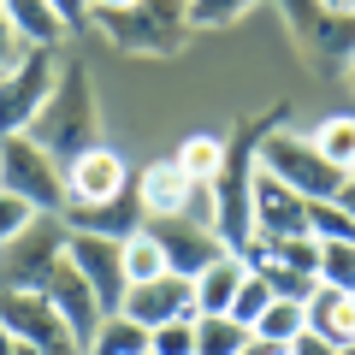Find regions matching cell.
Segmentation results:
<instances>
[{"mask_svg": "<svg viewBox=\"0 0 355 355\" xmlns=\"http://www.w3.org/2000/svg\"><path fill=\"white\" fill-rule=\"evenodd\" d=\"M53 83H60L53 48H24V60H18L12 71H0V142L36 125V113L48 107Z\"/></svg>", "mask_w": 355, "mask_h": 355, "instance_id": "5b68a950", "label": "cell"}, {"mask_svg": "<svg viewBox=\"0 0 355 355\" xmlns=\"http://www.w3.org/2000/svg\"><path fill=\"white\" fill-rule=\"evenodd\" d=\"M18 355H42V349H36V343H24V338H18Z\"/></svg>", "mask_w": 355, "mask_h": 355, "instance_id": "74e56055", "label": "cell"}, {"mask_svg": "<svg viewBox=\"0 0 355 355\" xmlns=\"http://www.w3.org/2000/svg\"><path fill=\"white\" fill-rule=\"evenodd\" d=\"M308 142H314V148L326 154L338 172H355V113H331V119H320Z\"/></svg>", "mask_w": 355, "mask_h": 355, "instance_id": "603a6c76", "label": "cell"}, {"mask_svg": "<svg viewBox=\"0 0 355 355\" xmlns=\"http://www.w3.org/2000/svg\"><path fill=\"white\" fill-rule=\"evenodd\" d=\"M0 355H18V331L6 326V320H0Z\"/></svg>", "mask_w": 355, "mask_h": 355, "instance_id": "e575fe53", "label": "cell"}, {"mask_svg": "<svg viewBox=\"0 0 355 355\" xmlns=\"http://www.w3.org/2000/svg\"><path fill=\"white\" fill-rule=\"evenodd\" d=\"M160 272H172V261H166V243L154 237V225L130 231L125 237V279L142 284V279H160Z\"/></svg>", "mask_w": 355, "mask_h": 355, "instance_id": "7402d4cb", "label": "cell"}, {"mask_svg": "<svg viewBox=\"0 0 355 355\" xmlns=\"http://www.w3.org/2000/svg\"><path fill=\"white\" fill-rule=\"evenodd\" d=\"M119 314H130L137 326L154 331V326H166V320H178V314H196V291H190L184 272H160V279L130 284L125 302H119Z\"/></svg>", "mask_w": 355, "mask_h": 355, "instance_id": "5bb4252c", "label": "cell"}, {"mask_svg": "<svg viewBox=\"0 0 355 355\" xmlns=\"http://www.w3.org/2000/svg\"><path fill=\"white\" fill-rule=\"evenodd\" d=\"M266 302H272V284H266L261 272H249V279H243V291H237V302H231V320H243V326L254 331V320L266 314Z\"/></svg>", "mask_w": 355, "mask_h": 355, "instance_id": "83f0119b", "label": "cell"}, {"mask_svg": "<svg viewBox=\"0 0 355 355\" xmlns=\"http://www.w3.org/2000/svg\"><path fill=\"white\" fill-rule=\"evenodd\" d=\"M302 314H308V331H320L326 343H355V296L349 291H338V284H314L308 291V302H302Z\"/></svg>", "mask_w": 355, "mask_h": 355, "instance_id": "e0dca14e", "label": "cell"}, {"mask_svg": "<svg viewBox=\"0 0 355 355\" xmlns=\"http://www.w3.org/2000/svg\"><path fill=\"white\" fill-rule=\"evenodd\" d=\"M48 6H53V12H60L71 30H83V24H89V0H48Z\"/></svg>", "mask_w": 355, "mask_h": 355, "instance_id": "d6a6232c", "label": "cell"}, {"mask_svg": "<svg viewBox=\"0 0 355 355\" xmlns=\"http://www.w3.org/2000/svg\"><path fill=\"white\" fill-rule=\"evenodd\" d=\"M0 320H6L24 343H36L42 355H83L77 331L60 320V308L42 291H0Z\"/></svg>", "mask_w": 355, "mask_h": 355, "instance_id": "52a82bcc", "label": "cell"}, {"mask_svg": "<svg viewBox=\"0 0 355 355\" xmlns=\"http://www.w3.org/2000/svg\"><path fill=\"white\" fill-rule=\"evenodd\" d=\"M65 243H71L65 219L60 214H36V225H30L24 237H12L0 249V291H42V279L65 261Z\"/></svg>", "mask_w": 355, "mask_h": 355, "instance_id": "8992f818", "label": "cell"}, {"mask_svg": "<svg viewBox=\"0 0 355 355\" xmlns=\"http://www.w3.org/2000/svg\"><path fill=\"white\" fill-rule=\"evenodd\" d=\"M326 12H355V0H320Z\"/></svg>", "mask_w": 355, "mask_h": 355, "instance_id": "8d00e7d4", "label": "cell"}, {"mask_svg": "<svg viewBox=\"0 0 355 355\" xmlns=\"http://www.w3.org/2000/svg\"><path fill=\"white\" fill-rule=\"evenodd\" d=\"M296 331H308V314H302V302H291V296H272L266 314L254 320V343H291Z\"/></svg>", "mask_w": 355, "mask_h": 355, "instance_id": "cb8c5ba5", "label": "cell"}, {"mask_svg": "<svg viewBox=\"0 0 355 355\" xmlns=\"http://www.w3.org/2000/svg\"><path fill=\"white\" fill-rule=\"evenodd\" d=\"M125 6H137V0H89V12H125Z\"/></svg>", "mask_w": 355, "mask_h": 355, "instance_id": "d590c367", "label": "cell"}, {"mask_svg": "<svg viewBox=\"0 0 355 355\" xmlns=\"http://www.w3.org/2000/svg\"><path fill=\"white\" fill-rule=\"evenodd\" d=\"M254 331L231 314H196V355H243Z\"/></svg>", "mask_w": 355, "mask_h": 355, "instance_id": "d6986e66", "label": "cell"}, {"mask_svg": "<svg viewBox=\"0 0 355 355\" xmlns=\"http://www.w3.org/2000/svg\"><path fill=\"white\" fill-rule=\"evenodd\" d=\"M249 219H254V237L261 243H279V237H302L308 231V202L272 178L261 160H254V178H249Z\"/></svg>", "mask_w": 355, "mask_h": 355, "instance_id": "ba28073f", "label": "cell"}, {"mask_svg": "<svg viewBox=\"0 0 355 355\" xmlns=\"http://www.w3.org/2000/svg\"><path fill=\"white\" fill-rule=\"evenodd\" d=\"M172 160L184 166V178H190V184H202V190H207V184L219 178V166H225V137H184Z\"/></svg>", "mask_w": 355, "mask_h": 355, "instance_id": "44dd1931", "label": "cell"}, {"mask_svg": "<svg viewBox=\"0 0 355 355\" xmlns=\"http://www.w3.org/2000/svg\"><path fill=\"white\" fill-rule=\"evenodd\" d=\"M338 207H343V214H349V219H355V172H349V178H343V190H338Z\"/></svg>", "mask_w": 355, "mask_h": 355, "instance_id": "836d02e7", "label": "cell"}, {"mask_svg": "<svg viewBox=\"0 0 355 355\" xmlns=\"http://www.w3.org/2000/svg\"><path fill=\"white\" fill-rule=\"evenodd\" d=\"M308 237L314 243H355V219L338 207V196L331 202H308Z\"/></svg>", "mask_w": 355, "mask_h": 355, "instance_id": "d4e9b609", "label": "cell"}, {"mask_svg": "<svg viewBox=\"0 0 355 355\" xmlns=\"http://www.w3.org/2000/svg\"><path fill=\"white\" fill-rule=\"evenodd\" d=\"M119 190H130V166L119 148L95 142L65 166V202H113Z\"/></svg>", "mask_w": 355, "mask_h": 355, "instance_id": "7c38bea8", "label": "cell"}, {"mask_svg": "<svg viewBox=\"0 0 355 355\" xmlns=\"http://www.w3.org/2000/svg\"><path fill=\"white\" fill-rule=\"evenodd\" d=\"M65 254H71L77 272L89 279L95 302H101L107 314H119V302H125V291H130V279H125V243H119V237H83V231H71Z\"/></svg>", "mask_w": 355, "mask_h": 355, "instance_id": "30bf717a", "label": "cell"}, {"mask_svg": "<svg viewBox=\"0 0 355 355\" xmlns=\"http://www.w3.org/2000/svg\"><path fill=\"white\" fill-rule=\"evenodd\" d=\"M137 202H142V214H148V219H178V214L214 219V214H207V190H202V184H190L178 160L142 166V172H137Z\"/></svg>", "mask_w": 355, "mask_h": 355, "instance_id": "9c48e42d", "label": "cell"}, {"mask_svg": "<svg viewBox=\"0 0 355 355\" xmlns=\"http://www.w3.org/2000/svg\"><path fill=\"white\" fill-rule=\"evenodd\" d=\"M125 53H178L190 36V6L184 0H137L125 12H89Z\"/></svg>", "mask_w": 355, "mask_h": 355, "instance_id": "7a4b0ae2", "label": "cell"}, {"mask_svg": "<svg viewBox=\"0 0 355 355\" xmlns=\"http://www.w3.org/2000/svg\"><path fill=\"white\" fill-rule=\"evenodd\" d=\"M18 60H24V42H18V30L6 24V12H0V71H12Z\"/></svg>", "mask_w": 355, "mask_h": 355, "instance_id": "4dcf8cb0", "label": "cell"}, {"mask_svg": "<svg viewBox=\"0 0 355 355\" xmlns=\"http://www.w3.org/2000/svg\"><path fill=\"white\" fill-rule=\"evenodd\" d=\"M36 225V207L24 202V196H12V190H0V249L12 237H24V231Z\"/></svg>", "mask_w": 355, "mask_h": 355, "instance_id": "f1b7e54d", "label": "cell"}, {"mask_svg": "<svg viewBox=\"0 0 355 355\" xmlns=\"http://www.w3.org/2000/svg\"><path fill=\"white\" fill-rule=\"evenodd\" d=\"M338 355H355V343H343V349H338Z\"/></svg>", "mask_w": 355, "mask_h": 355, "instance_id": "f35d334b", "label": "cell"}, {"mask_svg": "<svg viewBox=\"0 0 355 355\" xmlns=\"http://www.w3.org/2000/svg\"><path fill=\"white\" fill-rule=\"evenodd\" d=\"M0 12H6V24L18 30V42H24V48H60L65 30H71V24L48 6V0H0Z\"/></svg>", "mask_w": 355, "mask_h": 355, "instance_id": "ac0fdd59", "label": "cell"}, {"mask_svg": "<svg viewBox=\"0 0 355 355\" xmlns=\"http://www.w3.org/2000/svg\"><path fill=\"white\" fill-rule=\"evenodd\" d=\"M349 77H355V60H349Z\"/></svg>", "mask_w": 355, "mask_h": 355, "instance_id": "ab89813d", "label": "cell"}, {"mask_svg": "<svg viewBox=\"0 0 355 355\" xmlns=\"http://www.w3.org/2000/svg\"><path fill=\"white\" fill-rule=\"evenodd\" d=\"M30 137H36L60 166H71L83 148H95V89H89L83 65H60V83H53L48 107L36 113Z\"/></svg>", "mask_w": 355, "mask_h": 355, "instance_id": "6da1fadb", "label": "cell"}, {"mask_svg": "<svg viewBox=\"0 0 355 355\" xmlns=\"http://www.w3.org/2000/svg\"><path fill=\"white\" fill-rule=\"evenodd\" d=\"M254 160H261L272 178H284L302 202H331V196L343 190V178H349V172H338L308 137H296V130H266L261 148H254Z\"/></svg>", "mask_w": 355, "mask_h": 355, "instance_id": "3957f363", "label": "cell"}, {"mask_svg": "<svg viewBox=\"0 0 355 355\" xmlns=\"http://www.w3.org/2000/svg\"><path fill=\"white\" fill-rule=\"evenodd\" d=\"M42 296H48V302L60 308V320L77 331V343L89 349V338H95V326L107 320V308L95 302V291H89V279L77 272V261H71V254H65V261L53 266L48 279H42Z\"/></svg>", "mask_w": 355, "mask_h": 355, "instance_id": "4fadbf2b", "label": "cell"}, {"mask_svg": "<svg viewBox=\"0 0 355 355\" xmlns=\"http://www.w3.org/2000/svg\"><path fill=\"white\" fill-rule=\"evenodd\" d=\"M243 279H249V261H243L237 249L214 254V261H207L202 272L190 279V291H196V314H231V302H237Z\"/></svg>", "mask_w": 355, "mask_h": 355, "instance_id": "2e32d148", "label": "cell"}, {"mask_svg": "<svg viewBox=\"0 0 355 355\" xmlns=\"http://www.w3.org/2000/svg\"><path fill=\"white\" fill-rule=\"evenodd\" d=\"M0 190L24 196L36 214H60L65 207V166L30 130H18V137L0 142Z\"/></svg>", "mask_w": 355, "mask_h": 355, "instance_id": "277c9868", "label": "cell"}, {"mask_svg": "<svg viewBox=\"0 0 355 355\" xmlns=\"http://www.w3.org/2000/svg\"><path fill=\"white\" fill-rule=\"evenodd\" d=\"M65 231H83V237H119L125 243L130 231H142V202H137V178H130V190H119L113 202H65L60 207Z\"/></svg>", "mask_w": 355, "mask_h": 355, "instance_id": "9a60e30c", "label": "cell"}, {"mask_svg": "<svg viewBox=\"0 0 355 355\" xmlns=\"http://www.w3.org/2000/svg\"><path fill=\"white\" fill-rule=\"evenodd\" d=\"M83 355H148V326H137L130 314H107Z\"/></svg>", "mask_w": 355, "mask_h": 355, "instance_id": "ffe728a7", "label": "cell"}, {"mask_svg": "<svg viewBox=\"0 0 355 355\" xmlns=\"http://www.w3.org/2000/svg\"><path fill=\"white\" fill-rule=\"evenodd\" d=\"M184 6H190V30H196V24H231L237 12H249L254 0H184Z\"/></svg>", "mask_w": 355, "mask_h": 355, "instance_id": "f546056e", "label": "cell"}, {"mask_svg": "<svg viewBox=\"0 0 355 355\" xmlns=\"http://www.w3.org/2000/svg\"><path fill=\"white\" fill-rule=\"evenodd\" d=\"M291 355H338V343H326L320 331H296V338H291Z\"/></svg>", "mask_w": 355, "mask_h": 355, "instance_id": "1f68e13d", "label": "cell"}, {"mask_svg": "<svg viewBox=\"0 0 355 355\" xmlns=\"http://www.w3.org/2000/svg\"><path fill=\"white\" fill-rule=\"evenodd\" d=\"M148 355H196V314H178L148 331Z\"/></svg>", "mask_w": 355, "mask_h": 355, "instance_id": "484cf974", "label": "cell"}, {"mask_svg": "<svg viewBox=\"0 0 355 355\" xmlns=\"http://www.w3.org/2000/svg\"><path fill=\"white\" fill-rule=\"evenodd\" d=\"M320 284H338V291H355V243H320Z\"/></svg>", "mask_w": 355, "mask_h": 355, "instance_id": "4316f807", "label": "cell"}, {"mask_svg": "<svg viewBox=\"0 0 355 355\" xmlns=\"http://www.w3.org/2000/svg\"><path fill=\"white\" fill-rule=\"evenodd\" d=\"M154 237L166 243V261H172V272H184V279H196L214 254H225V237H219L214 219H202V214L154 219Z\"/></svg>", "mask_w": 355, "mask_h": 355, "instance_id": "8fae6325", "label": "cell"}]
</instances>
